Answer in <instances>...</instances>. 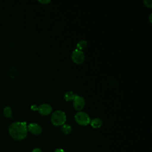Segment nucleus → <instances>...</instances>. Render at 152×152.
Wrapping results in <instances>:
<instances>
[{
    "mask_svg": "<svg viewBox=\"0 0 152 152\" xmlns=\"http://www.w3.org/2000/svg\"><path fill=\"white\" fill-rule=\"evenodd\" d=\"M86 101L84 97L75 94L73 100V106L76 110H81L85 106Z\"/></svg>",
    "mask_w": 152,
    "mask_h": 152,
    "instance_id": "39448f33",
    "label": "nucleus"
},
{
    "mask_svg": "<svg viewBox=\"0 0 152 152\" xmlns=\"http://www.w3.org/2000/svg\"><path fill=\"white\" fill-rule=\"evenodd\" d=\"M39 2H40V3L43 4H48L50 2V0H39Z\"/></svg>",
    "mask_w": 152,
    "mask_h": 152,
    "instance_id": "4468645a",
    "label": "nucleus"
},
{
    "mask_svg": "<svg viewBox=\"0 0 152 152\" xmlns=\"http://www.w3.org/2000/svg\"><path fill=\"white\" fill-rule=\"evenodd\" d=\"M37 110L40 114L42 115H47L50 114L52 111V107L48 103H43L37 106Z\"/></svg>",
    "mask_w": 152,
    "mask_h": 152,
    "instance_id": "423d86ee",
    "label": "nucleus"
},
{
    "mask_svg": "<svg viewBox=\"0 0 152 152\" xmlns=\"http://www.w3.org/2000/svg\"><path fill=\"white\" fill-rule=\"evenodd\" d=\"M90 125L94 128H99L102 125V121L99 118H93L90 121Z\"/></svg>",
    "mask_w": 152,
    "mask_h": 152,
    "instance_id": "6e6552de",
    "label": "nucleus"
},
{
    "mask_svg": "<svg viewBox=\"0 0 152 152\" xmlns=\"http://www.w3.org/2000/svg\"><path fill=\"white\" fill-rule=\"evenodd\" d=\"M75 94L71 91H68L64 93V97L66 101H70L71 100H74Z\"/></svg>",
    "mask_w": 152,
    "mask_h": 152,
    "instance_id": "9b49d317",
    "label": "nucleus"
},
{
    "mask_svg": "<svg viewBox=\"0 0 152 152\" xmlns=\"http://www.w3.org/2000/svg\"><path fill=\"white\" fill-rule=\"evenodd\" d=\"M71 59L74 63L77 64H81L85 60L84 53L82 50L75 49L72 52Z\"/></svg>",
    "mask_w": 152,
    "mask_h": 152,
    "instance_id": "20e7f679",
    "label": "nucleus"
},
{
    "mask_svg": "<svg viewBox=\"0 0 152 152\" xmlns=\"http://www.w3.org/2000/svg\"><path fill=\"white\" fill-rule=\"evenodd\" d=\"M66 116L64 112L57 110L53 112L50 117V121L55 126L62 125L66 121Z\"/></svg>",
    "mask_w": 152,
    "mask_h": 152,
    "instance_id": "f03ea898",
    "label": "nucleus"
},
{
    "mask_svg": "<svg viewBox=\"0 0 152 152\" xmlns=\"http://www.w3.org/2000/svg\"><path fill=\"white\" fill-rule=\"evenodd\" d=\"M144 2L147 7H148L149 8H151V7H152V1L151 0H144Z\"/></svg>",
    "mask_w": 152,
    "mask_h": 152,
    "instance_id": "ddd939ff",
    "label": "nucleus"
},
{
    "mask_svg": "<svg viewBox=\"0 0 152 152\" xmlns=\"http://www.w3.org/2000/svg\"><path fill=\"white\" fill-rule=\"evenodd\" d=\"M61 131L64 134H66V135L69 134L72 131V128H71V125H69V124H64V125H62Z\"/></svg>",
    "mask_w": 152,
    "mask_h": 152,
    "instance_id": "f8f14e48",
    "label": "nucleus"
},
{
    "mask_svg": "<svg viewBox=\"0 0 152 152\" xmlns=\"http://www.w3.org/2000/svg\"><path fill=\"white\" fill-rule=\"evenodd\" d=\"M31 152H42V150L39 148H34Z\"/></svg>",
    "mask_w": 152,
    "mask_h": 152,
    "instance_id": "2eb2a0df",
    "label": "nucleus"
},
{
    "mask_svg": "<svg viewBox=\"0 0 152 152\" xmlns=\"http://www.w3.org/2000/svg\"><path fill=\"white\" fill-rule=\"evenodd\" d=\"M4 115L7 118H12V110L10 106H6L3 109Z\"/></svg>",
    "mask_w": 152,
    "mask_h": 152,
    "instance_id": "9d476101",
    "label": "nucleus"
},
{
    "mask_svg": "<svg viewBox=\"0 0 152 152\" xmlns=\"http://www.w3.org/2000/svg\"><path fill=\"white\" fill-rule=\"evenodd\" d=\"M87 42L85 40H81L78 41L76 45L77 49L82 51L83 50L87 48Z\"/></svg>",
    "mask_w": 152,
    "mask_h": 152,
    "instance_id": "1a4fd4ad",
    "label": "nucleus"
},
{
    "mask_svg": "<svg viewBox=\"0 0 152 152\" xmlns=\"http://www.w3.org/2000/svg\"><path fill=\"white\" fill-rule=\"evenodd\" d=\"M27 130L34 135H39L42 131V128L40 125L36 123H30L27 126Z\"/></svg>",
    "mask_w": 152,
    "mask_h": 152,
    "instance_id": "0eeeda50",
    "label": "nucleus"
},
{
    "mask_svg": "<svg viewBox=\"0 0 152 152\" xmlns=\"http://www.w3.org/2000/svg\"><path fill=\"white\" fill-rule=\"evenodd\" d=\"M54 152H64V150L62 148H57L55 150Z\"/></svg>",
    "mask_w": 152,
    "mask_h": 152,
    "instance_id": "dca6fc26",
    "label": "nucleus"
},
{
    "mask_svg": "<svg viewBox=\"0 0 152 152\" xmlns=\"http://www.w3.org/2000/svg\"><path fill=\"white\" fill-rule=\"evenodd\" d=\"M74 118L77 124L83 126L88 125L91 121L90 116L86 112L82 111L77 112L75 115Z\"/></svg>",
    "mask_w": 152,
    "mask_h": 152,
    "instance_id": "7ed1b4c3",
    "label": "nucleus"
},
{
    "mask_svg": "<svg viewBox=\"0 0 152 152\" xmlns=\"http://www.w3.org/2000/svg\"><path fill=\"white\" fill-rule=\"evenodd\" d=\"M27 126L26 122H13L8 128L10 136L15 140L24 139L27 136Z\"/></svg>",
    "mask_w": 152,
    "mask_h": 152,
    "instance_id": "f257e3e1",
    "label": "nucleus"
},
{
    "mask_svg": "<svg viewBox=\"0 0 152 152\" xmlns=\"http://www.w3.org/2000/svg\"><path fill=\"white\" fill-rule=\"evenodd\" d=\"M151 14H150V17H149V20H150V22H151Z\"/></svg>",
    "mask_w": 152,
    "mask_h": 152,
    "instance_id": "f3484780",
    "label": "nucleus"
}]
</instances>
